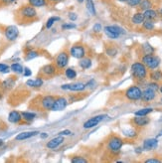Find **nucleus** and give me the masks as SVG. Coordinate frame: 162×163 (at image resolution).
Segmentation results:
<instances>
[{"instance_id":"nucleus-1","label":"nucleus","mask_w":162,"mask_h":163,"mask_svg":"<svg viewBox=\"0 0 162 163\" xmlns=\"http://www.w3.org/2000/svg\"><path fill=\"white\" fill-rule=\"evenodd\" d=\"M37 18V11L35 7L31 5H23L18 9L16 13V19L19 23H26V22H32Z\"/></svg>"},{"instance_id":"nucleus-2","label":"nucleus","mask_w":162,"mask_h":163,"mask_svg":"<svg viewBox=\"0 0 162 163\" xmlns=\"http://www.w3.org/2000/svg\"><path fill=\"white\" fill-rule=\"evenodd\" d=\"M131 74L136 81L142 82L147 77V67L140 62L134 63L131 66Z\"/></svg>"},{"instance_id":"nucleus-3","label":"nucleus","mask_w":162,"mask_h":163,"mask_svg":"<svg viewBox=\"0 0 162 163\" xmlns=\"http://www.w3.org/2000/svg\"><path fill=\"white\" fill-rule=\"evenodd\" d=\"M123 144L122 139L118 135H112L107 140V148L112 154H118L120 149H122Z\"/></svg>"},{"instance_id":"nucleus-4","label":"nucleus","mask_w":162,"mask_h":163,"mask_svg":"<svg viewBox=\"0 0 162 163\" xmlns=\"http://www.w3.org/2000/svg\"><path fill=\"white\" fill-rule=\"evenodd\" d=\"M55 97L53 96H44L41 97L37 101V105H34L35 108H38V111H51L53 105L55 101Z\"/></svg>"},{"instance_id":"nucleus-5","label":"nucleus","mask_w":162,"mask_h":163,"mask_svg":"<svg viewBox=\"0 0 162 163\" xmlns=\"http://www.w3.org/2000/svg\"><path fill=\"white\" fill-rule=\"evenodd\" d=\"M58 69L55 66V64H49V65L44 66L40 71L39 77L42 79H50L53 78L54 76L57 75Z\"/></svg>"},{"instance_id":"nucleus-6","label":"nucleus","mask_w":162,"mask_h":163,"mask_svg":"<svg viewBox=\"0 0 162 163\" xmlns=\"http://www.w3.org/2000/svg\"><path fill=\"white\" fill-rule=\"evenodd\" d=\"M68 63H69V53L66 51L61 52L55 59V66L57 67L58 70H63L65 68Z\"/></svg>"},{"instance_id":"nucleus-7","label":"nucleus","mask_w":162,"mask_h":163,"mask_svg":"<svg viewBox=\"0 0 162 163\" xmlns=\"http://www.w3.org/2000/svg\"><path fill=\"white\" fill-rule=\"evenodd\" d=\"M142 90L136 86H131L125 90V97L129 101H138L141 98Z\"/></svg>"},{"instance_id":"nucleus-8","label":"nucleus","mask_w":162,"mask_h":163,"mask_svg":"<svg viewBox=\"0 0 162 163\" xmlns=\"http://www.w3.org/2000/svg\"><path fill=\"white\" fill-rule=\"evenodd\" d=\"M104 33L111 39H118V38L124 33L123 30L118 26H107L104 27Z\"/></svg>"},{"instance_id":"nucleus-9","label":"nucleus","mask_w":162,"mask_h":163,"mask_svg":"<svg viewBox=\"0 0 162 163\" xmlns=\"http://www.w3.org/2000/svg\"><path fill=\"white\" fill-rule=\"evenodd\" d=\"M86 48L81 44H76L71 48L70 54L77 59H82L86 56Z\"/></svg>"},{"instance_id":"nucleus-10","label":"nucleus","mask_w":162,"mask_h":163,"mask_svg":"<svg viewBox=\"0 0 162 163\" xmlns=\"http://www.w3.org/2000/svg\"><path fill=\"white\" fill-rule=\"evenodd\" d=\"M107 116V115H97V116L92 117V119L86 120L84 123V128H86V129H88V128H92V127L97 126V124H99L101 120H104Z\"/></svg>"},{"instance_id":"nucleus-11","label":"nucleus","mask_w":162,"mask_h":163,"mask_svg":"<svg viewBox=\"0 0 162 163\" xmlns=\"http://www.w3.org/2000/svg\"><path fill=\"white\" fill-rule=\"evenodd\" d=\"M67 105H68V101L64 97H56L55 98V101H54V105H53L51 111H53V112L63 111V109L67 107Z\"/></svg>"},{"instance_id":"nucleus-12","label":"nucleus","mask_w":162,"mask_h":163,"mask_svg":"<svg viewBox=\"0 0 162 163\" xmlns=\"http://www.w3.org/2000/svg\"><path fill=\"white\" fill-rule=\"evenodd\" d=\"M19 35V31H18L17 27L15 26H8L5 29V37L7 38V40L9 41H14Z\"/></svg>"},{"instance_id":"nucleus-13","label":"nucleus","mask_w":162,"mask_h":163,"mask_svg":"<svg viewBox=\"0 0 162 163\" xmlns=\"http://www.w3.org/2000/svg\"><path fill=\"white\" fill-rule=\"evenodd\" d=\"M61 88L63 90H69L73 92H81L86 89V85L83 83H75V84H69V85H63Z\"/></svg>"},{"instance_id":"nucleus-14","label":"nucleus","mask_w":162,"mask_h":163,"mask_svg":"<svg viewBox=\"0 0 162 163\" xmlns=\"http://www.w3.org/2000/svg\"><path fill=\"white\" fill-rule=\"evenodd\" d=\"M155 97H156V90H154L150 88H147L142 92L141 100L144 101H151L155 98Z\"/></svg>"},{"instance_id":"nucleus-15","label":"nucleus","mask_w":162,"mask_h":163,"mask_svg":"<svg viewBox=\"0 0 162 163\" xmlns=\"http://www.w3.org/2000/svg\"><path fill=\"white\" fill-rule=\"evenodd\" d=\"M149 121H150V119L148 117H146V115H136L132 119V122L134 123V126H139V127L147 126L149 123Z\"/></svg>"},{"instance_id":"nucleus-16","label":"nucleus","mask_w":162,"mask_h":163,"mask_svg":"<svg viewBox=\"0 0 162 163\" xmlns=\"http://www.w3.org/2000/svg\"><path fill=\"white\" fill-rule=\"evenodd\" d=\"M158 145V140L156 138H149L146 139L143 142V149L144 150H153Z\"/></svg>"},{"instance_id":"nucleus-17","label":"nucleus","mask_w":162,"mask_h":163,"mask_svg":"<svg viewBox=\"0 0 162 163\" xmlns=\"http://www.w3.org/2000/svg\"><path fill=\"white\" fill-rule=\"evenodd\" d=\"M8 120L11 123H20L22 121L21 113L17 111H12L8 115Z\"/></svg>"},{"instance_id":"nucleus-18","label":"nucleus","mask_w":162,"mask_h":163,"mask_svg":"<svg viewBox=\"0 0 162 163\" xmlns=\"http://www.w3.org/2000/svg\"><path fill=\"white\" fill-rule=\"evenodd\" d=\"M63 141H64L63 136L60 135V136H58V137H55L52 140H50V141L47 143V147L50 149H54V148H56V147H58L61 143H63Z\"/></svg>"},{"instance_id":"nucleus-19","label":"nucleus","mask_w":162,"mask_h":163,"mask_svg":"<svg viewBox=\"0 0 162 163\" xmlns=\"http://www.w3.org/2000/svg\"><path fill=\"white\" fill-rule=\"evenodd\" d=\"M39 132L38 131H28V132H22V133H19L16 137H15V139L16 140H25V139H28L30 137H32V136H35L38 134Z\"/></svg>"},{"instance_id":"nucleus-20","label":"nucleus","mask_w":162,"mask_h":163,"mask_svg":"<svg viewBox=\"0 0 162 163\" xmlns=\"http://www.w3.org/2000/svg\"><path fill=\"white\" fill-rule=\"evenodd\" d=\"M144 20H145L144 15H143V13H141V12L135 13L132 16V18H131V22H132V23L135 24V25L142 24L143 22H144Z\"/></svg>"},{"instance_id":"nucleus-21","label":"nucleus","mask_w":162,"mask_h":163,"mask_svg":"<svg viewBox=\"0 0 162 163\" xmlns=\"http://www.w3.org/2000/svg\"><path fill=\"white\" fill-rule=\"evenodd\" d=\"M143 15H144L145 20H151V21H153L154 19L157 17V12H156L155 10H153V9L150 8V9L145 10L144 13H143Z\"/></svg>"},{"instance_id":"nucleus-22","label":"nucleus","mask_w":162,"mask_h":163,"mask_svg":"<svg viewBox=\"0 0 162 163\" xmlns=\"http://www.w3.org/2000/svg\"><path fill=\"white\" fill-rule=\"evenodd\" d=\"M154 58H155V56L152 55V54H145L141 58V61H142V63L148 68L150 65H151V63H152V61L154 60Z\"/></svg>"},{"instance_id":"nucleus-23","label":"nucleus","mask_w":162,"mask_h":163,"mask_svg":"<svg viewBox=\"0 0 162 163\" xmlns=\"http://www.w3.org/2000/svg\"><path fill=\"white\" fill-rule=\"evenodd\" d=\"M28 2L33 7H43L48 4L47 0H28Z\"/></svg>"},{"instance_id":"nucleus-24","label":"nucleus","mask_w":162,"mask_h":163,"mask_svg":"<svg viewBox=\"0 0 162 163\" xmlns=\"http://www.w3.org/2000/svg\"><path fill=\"white\" fill-rule=\"evenodd\" d=\"M80 66L84 70L89 69V68H91V66H92V60L90 58H85L84 57V58H82L80 61Z\"/></svg>"},{"instance_id":"nucleus-25","label":"nucleus","mask_w":162,"mask_h":163,"mask_svg":"<svg viewBox=\"0 0 162 163\" xmlns=\"http://www.w3.org/2000/svg\"><path fill=\"white\" fill-rule=\"evenodd\" d=\"M21 115H22V119L25 120L26 122H30V121H32V120L36 117V115H35V113L27 112H21Z\"/></svg>"},{"instance_id":"nucleus-26","label":"nucleus","mask_w":162,"mask_h":163,"mask_svg":"<svg viewBox=\"0 0 162 163\" xmlns=\"http://www.w3.org/2000/svg\"><path fill=\"white\" fill-rule=\"evenodd\" d=\"M152 6V3L150 0H141V2L139 3V8L141 10H147V9H150Z\"/></svg>"},{"instance_id":"nucleus-27","label":"nucleus","mask_w":162,"mask_h":163,"mask_svg":"<svg viewBox=\"0 0 162 163\" xmlns=\"http://www.w3.org/2000/svg\"><path fill=\"white\" fill-rule=\"evenodd\" d=\"M150 79L154 82H159L160 80H162V73L160 71H153L151 74H150Z\"/></svg>"},{"instance_id":"nucleus-28","label":"nucleus","mask_w":162,"mask_h":163,"mask_svg":"<svg viewBox=\"0 0 162 163\" xmlns=\"http://www.w3.org/2000/svg\"><path fill=\"white\" fill-rule=\"evenodd\" d=\"M142 25H143V28H144L145 30H147V31H152V30L154 29V27H155L153 21H151V20H144Z\"/></svg>"},{"instance_id":"nucleus-29","label":"nucleus","mask_w":162,"mask_h":163,"mask_svg":"<svg viewBox=\"0 0 162 163\" xmlns=\"http://www.w3.org/2000/svg\"><path fill=\"white\" fill-rule=\"evenodd\" d=\"M86 9L89 10V12L92 15H96V8L93 0H86Z\"/></svg>"},{"instance_id":"nucleus-30","label":"nucleus","mask_w":162,"mask_h":163,"mask_svg":"<svg viewBox=\"0 0 162 163\" xmlns=\"http://www.w3.org/2000/svg\"><path fill=\"white\" fill-rule=\"evenodd\" d=\"M153 111L151 108H142L139 109V111L135 112V115H147L148 113H150Z\"/></svg>"},{"instance_id":"nucleus-31","label":"nucleus","mask_w":162,"mask_h":163,"mask_svg":"<svg viewBox=\"0 0 162 163\" xmlns=\"http://www.w3.org/2000/svg\"><path fill=\"white\" fill-rule=\"evenodd\" d=\"M65 75H66V77L68 79H71V80H73L77 77V73H76V71L73 70V69H67L66 72H65Z\"/></svg>"},{"instance_id":"nucleus-32","label":"nucleus","mask_w":162,"mask_h":163,"mask_svg":"<svg viewBox=\"0 0 162 163\" xmlns=\"http://www.w3.org/2000/svg\"><path fill=\"white\" fill-rule=\"evenodd\" d=\"M11 70H12L13 72H15V73H18V74H21L22 72H23V68H22V66L20 65V64L18 63H15V64H12L11 65Z\"/></svg>"},{"instance_id":"nucleus-33","label":"nucleus","mask_w":162,"mask_h":163,"mask_svg":"<svg viewBox=\"0 0 162 163\" xmlns=\"http://www.w3.org/2000/svg\"><path fill=\"white\" fill-rule=\"evenodd\" d=\"M123 134L127 136V137H135L137 135L136 130L133 129V128H129V129H125L123 130Z\"/></svg>"},{"instance_id":"nucleus-34","label":"nucleus","mask_w":162,"mask_h":163,"mask_svg":"<svg viewBox=\"0 0 162 163\" xmlns=\"http://www.w3.org/2000/svg\"><path fill=\"white\" fill-rule=\"evenodd\" d=\"M12 86H14V80L12 78H9L7 79L5 82H3L2 87L3 88H6V89H10L12 88Z\"/></svg>"},{"instance_id":"nucleus-35","label":"nucleus","mask_w":162,"mask_h":163,"mask_svg":"<svg viewBox=\"0 0 162 163\" xmlns=\"http://www.w3.org/2000/svg\"><path fill=\"white\" fill-rule=\"evenodd\" d=\"M159 64H160V59L158 58V57L155 56V58H154V60L152 61V63H151V65H150L148 67V69L150 70H154V69H156V68L159 66Z\"/></svg>"},{"instance_id":"nucleus-36","label":"nucleus","mask_w":162,"mask_h":163,"mask_svg":"<svg viewBox=\"0 0 162 163\" xmlns=\"http://www.w3.org/2000/svg\"><path fill=\"white\" fill-rule=\"evenodd\" d=\"M142 49H143V52H144V54H152L154 52V49L150 46L149 44H144L142 45Z\"/></svg>"},{"instance_id":"nucleus-37","label":"nucleus","mask_w":162,"mask_h":163,"mask_svg":"<svg viewBox=\"0 0 162 163\" xmlns=\"http://www.w3.org/2000/svg\"><path fill=\"white\" fill-rule=\"evenodd\" d=\"M73 163H86L88 160H86V158L82 157V156H76V157H73L71 160Z\"/></svg>"},{"instance_id":"nucleus-38","label":"nucleus","mask_w":162,"mask_h":163,"mask_svg":"<svg viewBox=\"0 0 162 163\" xmlns=\"http://www.w3.org/2000/svg\"><path fill=\"white\" fill-rule=\"evenodd\" d=\"M59 20H60V18H59V17H51V18L47 21L46 27H47L48 29H49V28H51L52 26H53V24H54L56 21H59Z\"/></svg>"},{"instance_id":"nucleus-39","label":"nucleus","mask_w":162,"mask_h":163,"mask_svg":"<svg viewBox=\"0 0 162 163\" xmlns=\"http://www.w3.org/2000/svg\"><path fill=\"white\" fill-rule=\"evenodd\" d=\"M37 56H38V52H36V51H30V52L27 53V54H26L25 59H26V60H31V59L36 58Z\"/></svg>"},{"instance_id":"nucleus-40","label":"nucleus","mask_w":162,"mask_h":163,"mask_svg":"<svg viewBox=\"0 0 162 163\" xmlns=\"http://www.w3.org/2000/svg\"><path fill=\"white\" fill-rule=\"evenodd\" d=\"M127 4L131 7H135V6H138L139 3L141 2V0H126Z\"/></svg>"},{"instance_id":"nucleus-41","label":"nucleus","mask_w":162,"mask_h":163,"mask_svg":"<svg viewBox=\"0 0 162 163\" xmlns=\"http://www.w3.org/2000/svg\"><path fill=\"white\" fill-rule=\"evenodd\" d=\"M43 85V80L42 78L38 77L35 81H34V88H40L41 86Z\"/></svg>"},{"instance_id":"nucleus-42","label":"nucleus","mask_w":162,"mask_h":163,"mask_svg":"<svg viewBox=\"0 0 162 163\" xmlns=\"http://www.w3.org/2000/svg\"><path fill=\"white\" fill-rule=\"evenodd\" d=\"M9 67L5 64H0V73H8Z\"/></svg>"},{"instance_id":"nucleus-43","label":"nucleus","mask_w":162,"mask_h":163,"mask_svg":"<svg viewBox=\"0 0 162 163\" xmlns=\"http://www.w3.org/2000/svg\"><path fill=\"white\" fill-rule=\"evenodd\" d=\"M148 88L152 89L154 90H159V86H158L157 82H153V83H150V84L148 85Z\"/></svg>"},{"instance_id":"nucleus-44","label":"nucleus","mask_w":162,"mask_h":163,"mask_svg":"<svg viewBox=\"0 0 162 163\" xmlns=\"http://www.w3.org/2000/svg\"><path fill=\"white\" fill-rule=\"evenodd\" d=\"M62 28L64 30H70V29H74V28H76V25L75 24H64L62 26Z\"/></svg>"},{"instance_id":"nucleus-45","label":"nucleus","mask_w":162,"mask_h":163,"mask_svg":"<svg viewBox=\"0 0 162 163\" xmlns=\"http://www.w3.org/2000/svg\"><path fill=\"white\" fill-rule=\"evenodd\" d=\"M107 55H110V56H114L116 53H118V51H116V49L110 48V49H107Z\"/></svg>"},{"instance_id":"nucleus-46","label":"nucleus","mask_w":162,"mask_h":163,"mask_svg":"<svg viewBox=\"0 0 162 163\" xmlns=\"http://www.w3.org/2000/svg\"><path fill=\"white\" fill-rule=\"evenodd\" d=\"M160 162L161 161L157 158H150V159H147V160H145V163H160Z\"/></svg>"},{"instance_id":"nucleus-47","label":"nucleus","mask_w":162,"mask_h":163,"mask_svg":"<svg viewBox=\"0 0 162 163\" xmlns=\"http://www.w3.org/2000/svg\"><path fill=\"white\" fill-rule=\"evenodd\" d=\"M24 75H25V77H30V76L32 75L31 70H30L29 68H25V69H24Z\"/></svg>"},{"instance_id":"nucleus-48","label":"nucleus","mask_w":162,"mask_h":163,"mask_svg":"<svg viewBox=\"0 0 162 163\" xmlns=\"http://www.w3.org/2000/svg\"><path fill=\"white\" fill-rule=\"evenodd\" d=\"M69 18L71 19L72 21H75V20H77L78 16H77V14H76V13L71 12V13H69Z\"/></svg>"},{"instance_id":"nucleus-49","label":"nucleus","mask_w":162,"mask_h":163,"mask_svg":"<svg viewBox=\"0 0 162 163\" xmlns=\"http://www.w3.org/2000/svg\"><path fill=\"white\" fill-rule=\"evenodd\" d=\"M100 30H101V25L100 24H96L95 26H93V31L95 32H100Z\"/></svg>"},{"instance_id":"nucleus-50","label":"nucleus","mask_w":162,"mask_h":163,"mask_svg":"<svg viewBox=\"0 0 162 163\" xmlns=\"http://www.w3.org/2000/svg\"><path fill=\"white\" fill-rule=\"evenodd\" d=\"M1 1V3L2 4H11V3H13V2H15L16 0H0Z\"/></svg>"},{"instance_id":"nucleus-51","label":"nucleus","mask_w":162,"mask_h":163,"mask_svg":"<svg viewBox=\"0 0 162 163\" xmlns=\"http://www.w3.org/2000/svg\"><path fill=\"white\" fill-rule=\"evenodd\" d=\"M26 85L28 87H32V88H34V81L33 80H28V81L26 82Z\"/></svg>"},{"instance_id":"nucleus-52","label":"nucleus","mask_w":162,"mask_h":163,"mask_svg":"<svg viewBox=\"0 0 162 163\" xmlns=\"http://www.w3.org/2000/svg\"><path fill=\"white\" fill-rule=\"evenodd\" d=\"M60 135H69V134H71V131L70 130H63V131H61V132H60V133H59Z\"/></svg>"},{"instance_id":"nucleus-53","label":"nucleus","mask_w":162,"mask_h":163,"mask_svg":"<svg viewBox=\"0 0 162 163\" xmlns=\"http://www.w3.org/2000/svg\"><path fill=\"white\" fill-rule=\"evenodd\" d=\"M48 137V134L46 132H43V133H41V138H47Z\"/></svg>"},{"instance_id":"nucleus-54","label":"nucleus","mask_w":162,"mask_h":163,"mask_svg":"<svg viewBox=\"0 0 162 163\" xmlns=\"http://www.w3.org/2000/svg\"><path fill=\"white\" fill-rule=\"evenodd\" d=\"M48 2H51V3H57L60 1H63V0H47Z\"/></svg>"},{"instance_id":"nucleus-55","label":"nucleus","mask_w":162,"mask_h":163,"mask_svg":"<svg viewBox=\"0 0 162 163\" xmlns=\"http://www.w3.org/2000/svg\"><path fill=\"white\" fill-rule=\"evenodd\" d=\"M135 152H136V153H141L142 152V148H140V147H137V148L136 149H135Z\"/></svg>"},{"instance_id":"nucleus-56","label":"nucleus","mask_w":162,"mask_h":163,"mask_svg":"<svg viewBox=\"0 0 162 163\" xmlns=\"http://www.w3.org/2000/svg\"><path fill=\"white\" fill-rule=\"evenodd\" d=\"M3 144V141H2V140L1 139H0V146H1Z\"/></svg>"},{"instance_id":"nucleus-57","label":"nucleus","mask_w":162,"mask_h":163,"mask_svg":"<svg viewBox=\"0 0 162 163\" xmlns=\"http://www.w3.org/2000/svg\"><path fill=\"white\" fill-rule=\"evenodd\" d=\"M161 135H162V130L159 132V133H158V136H161Z\"/></svg>"},{"instance_id":"nucleus-58","label":"nucleus","mask_w":162,"mask_h":163,"mask_svg":"<svg viewBox=\"0 0 162 163\" xmlns=\"http://www.w3.org/2000/svg\"><path fill=\"white\" fill-rule=\"evenodd\" d=\"M118 1H120V2H125L126 0H118Z\"/></svg>"},{"instance_id":"nucleus-59","label":"nucleus","mask_w":162,"mask_h":163,"mask_svg":"<svg viewBox=\"0 0 162 163\" xmlns=\"http://www.w3.org/2000/svg\"><path fill=\"white\" fill-rule=\"evenodd\" d=\"M159 90H160V93H161V94H162V86H161V87H160V89H159Z\"/></svg>"},{"instance_id":"nucleus-60","label":"nucleus","mask_w":162,"mask_h":163,"mask_svg":"<svg viewBox=\"0 0 162 163\" xmlns=\"http://www.w3.org/2000/svg\"><path fill=\"white\" fill-rule=\"evenodd\" d=\"M78 1H79V2H84L85 0H78Z\"/></svg>"},{"instance_id":"nucleus-61","label":"nucleus","mask_w":162,"mask_h":163,"mask_svg":"<svg viewBox=\"0 0 162 163\" xmlns=\"http://www.w3.org/2000/svg\"><path fill=\"white\" fill-rule=\"evenodd\" d=\"M160 103H161V105H162V97H161V100H160Z\"/></svg>"},{"instance_id":"nucleus-62","label":"nucleus","mask_w":162,"mask_h":163,"mask_svg":"<svg viewBox=\"0 0 162 163\" xmlns=\"http://www.w3.org/2000/svg\"><path fill=\"white\" fill-rule=\"evenodd\" d=\"M161 15H162V9H161Z\"/></svg>"}]
</instances>
